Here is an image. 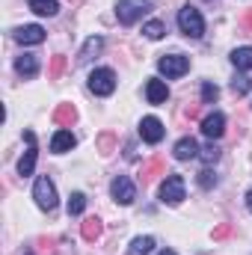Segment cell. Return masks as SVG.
I'll use <instances>...</instances> for the list:
<instances>
[{
	"label": "cell",
	"instance_id": "obj_1",
	"mask_svg": "<svg viewBox=\"0 0 252 255\" xmlns=\"http://www.w3.org/2000/svg\"><path fill=\"white\" fill-rule=\"evenodd\" d=\"M145 12H151V0H119L116 3V18H119V24H136Z\"/></svg>",
	"mask_w": 252,
	"mask_h": 255
},
{
	"label": "cell",
	"instance_id": "obj_2",
	"mask_svg": "<svg viewBox=\"0 0 252 255\" xmlns=\"http://www.w3.org/2000/svg\"><path fill=\"white\" fill-rule=\"evenodd\" d=\"M178 27H181V33L187 36V39H199L202 33H205V21H202V12L196 9V6H184L181 12H178Z\"/></svg>",
	"mask_w": 252,
	"mask_h": 255
},
{
	"label": "cell",
	"instance_id": "obj_3",
	"mask_svg": "<svg viewBox=\"0 0 252 255\" xmlns=\"http://www.w3.org/2000/svg\"><path fill=\"white\" fill-rule=\"evenodd\" d=\"M33 199L42 211H54L57 208V187L48 175H39L36 178V187H33Z\"/></svg>",
	"mask_w": 252,
	"mask_h": 255
},
{
	"label": "cell",
	"instance_id": "obj_4",
	"mask_svg": "<svg viewBox=\"0 0 252 255\" xmlns=\"http://www.w3.org/2000/svg\"><path fill=\"white\" fill-rule=\"evenodd\" d=\"M184 196H187L184 193V178L181 175H166V181L160 184V202L175 208V205L184 202Z\"/></svg>",
	"mask_w": 252,
	"mask_h": 255
},
{
	"label": "cell",
	"instance_id": "obj_5",
	"mask_svg": "<svg viewBox=\"0 0 252 255\" xmlns=\"http://www.w3.org/2000/svg\"><path fill=\"white\" fill-rule=\"evenodd\" d=\"M89 89L95 92V95H113V89H116V74H113V68H95L92 74H89Z\"/></svg>",
	"mask_w": 252,
	"mask_h": 255
},
{
	"label": "cell",
	"instance_id": "obj_6",
	"mask_svg": "<svg viewBox=\"0 0 252 255\" xmlns=\"http://www.w3.org/2000/svg\"><path fill=\"white\" fill-rule=\"evenodd\" d=\"M157 68H160V74H166V77H181V74L190 71V60L181 57V54H169V57H160V60H157Z\"/></svg>",
	"mask_w": 252,
	"mask_h": 255
},
{
	"label": "cell",
	"instance_id": "obj_7",
	"mask_svg": "<svg viewBox=\"0 0 252 255\" xmlns=\"http://www.w3.org/2000/svg\"><path fill=\"white\" fill-rule=\"evenodd\" d=\"M110 193H113V199H116L119 205H130V202L136 199V187H133V181H130L127 175H116L113 184H110Z\"/></svg>",
	"mask_w": 252,
	"mask_h": 255
},
{
	"label": "cell",
	"instance_id": "obj_8",
	"mask_svg": "<svg viewBox=\"0 0 252 255\" xmlns=\"http://www.w3.org/2000/svg\"><path fill=\"white\" fill-rule=\"evenodd\" d=\"M24 139H27V151H24V157L18 160V172L27 178V175H33V169H36V133L27 130Z\"/></svg>",
	"mask_w": 252,
	"mask_h": 255
},
{
	"label": "cell",
	"instance_id": "obj_9",
	"mask_svg": "<svg viewBox=\"0 0 252 255\" xmlns=\"http://www.w3.org/2000/svg\"><path fill=\"white\" fill-rule=\"evenodd\" d=\"M163 133H166V128H163V122L160 119H154V116H145L142 122H139V136L145 139V142H160L163 139Z\"/></svg>",
	"mask_w": 252,
	"mask_h": 255
},
{
	"label": "cell",
	"instance_id": "obj_10",
	"mask_svg": "<svg viewBox=\"0 0 252 255\" xmlns=\"http://www.w3.org/2000/svg\"><path fill=\"white\" fill-rule=\"evenodd\" d=\"M202 133H205L208 139H220V136L226 133V116H223V113H208V116L202 119Z\"/></svg>",
	"mask_w": 252,
	"mask_h": 255
},
{
	"label": "cell",
	"instance_id": "obj_11",
	"mask_svg": "<svg viewBox=\"0 0 252 255\" xmlns=\"http://www.w3.org/2000/svg\"><path fill=\"white\" fill-rule=\"evenodd\" d=\"M15 39H18L21 45H42V42H45V30H42L39 24H24V27L15 30Z\"/></svg>",
	"mask_w": 252,
	"mask_h": 255
},
{
	"label": "cell",
	"instance_id": "obj_12",
	"mask_svg": "<svg viewBox=\"0 0 252 255\" xmlns=\"http://www.w3.org/2000/svg\"><path fill=\"white\" fill-rule=\"evenodd\" d=\"M145 98H148V104H163V101L169 98V86H166L163 80L151 77V80L145 83Z\"/></svg>",
	"mask_w": 252,
	"mask_h": 255
},
{
	"label": "cell",
	"instance_id": "obj_13",
	"mask_svg": "<svg viewBox=\"0 0 252 255\" xmlns=\"http://www.w3.org/2000/svg\"><path fill=\"white\" fill-rule=\"evenodd\" d=\"M199 145H196V139L193 136H181L178 142H175V148H172V154H175V160H190V157H199Z\"/></svg>",
	"mask_w": 252,
	"mask_h": 255
},
{
	"label": "cell",
	"instance_id": "obj_14",
	"mask_svg": "<svg viewBox=\"0 0 252 255\" xmlns=\"http://www.w3.org/2000/svg\"><path fill=\"white\" fill-rule=\"evenodd\" d=\"M74 142H77V139H74V133L63 128V130H57V133H54V139H51V151L65 154V151H71V148H74Z\"/></svg>",
	"mask_w": 252,
	"mask_h": 255
},
{
	"label": "cell",
	"instance_id": "obj_15",
	"mask_svg": "<svg viewBox=\"0 0 252 255\" xmlns=\"http://www.w3.org/2000/svg\"><path fill=\"white\" fill-rule=\"evenodd\" d=\"M15 71H18L21 77H36V74H39V60H36L33 54H21V57L15 60Z\"/></svg>",
	"mask_w": 252,
	"mask_h": 255
},
{
	"label": "cell",
	"instance_id": "obj_16",
	"mask_svg": "<svg viewBox=\"0 0 252 255\" xmlns=\"http://www.w3.org/2000/svg\"><path fill=\"white\" fill-rule=\"evenodd\" d=\"M27 3H30V9L36 15H45V18H51V15L60 12V3L57 0H27Z\"/></svg>",
	"mask_w": 252,
	"mask_h": 255
},
{
	"label": "cell",
	"instance_id": "obj_17",
	"mask_svg": "<svg viewBox=\"0 0 252 255\" xmlns=\"http://www.w3.org/2000/svg\"><path fill=\"white\" fill-rule=\"evenodd\" d=\"M77 119V110L71 107V104H60L57 110H54V122L57 125H63V128H71V122Z\"/></svg>",
	"mask_w": 252,
	"mask_h": 255
},
{
	"label": "cell",
	"instance_id": "obj_18",
	"mask_svg": "<svg viewBox=\"0 0 252 255\" xmlns=\"http://www.w3.org/2000/svg\"><path fill=\"white\" fill-rule=\"evenodd\" d=\"M101 48H104V42H101L98 36H92V39H86V45H83V51H80V57H77V60H80V63H89L92 57H98V51H101Z\"/></svg>",
	"mask_w": 252,
	"mask_h": 255
},
{
	"label": "cell",
	"instance_id": "obj_19",
	"mask_svg": "<svg viewBox=\"0 0 252 255\" xmlns=\"http://www.w3.org/2000/svg\"><path fill=\"white\" fill-rule=\"evenodd\" d=\"M232 63H235V68H241V71L252 68V48H235L232 51Z\"/></svg>",
	"mask_w": 252,
	"mask_h": 255
},
{
	"label": "cell",
	"instance_id": "obj_20",
	"mask_svg": "<svg viewBox=\"0 0 252 255\" xmlns=\"http://www.w3.org/2000/svg\"><path fill=\"white\" fill-rule=\"evenodd\" d=\"M80 235H83V241H95V238L101 235V220H98V217H89V220H83V226H80Z\"/></svg>",
	"mask_w": 252,
	"mask_h": 255
},
{
	"label": "cell",
	"instance_id": "obj_21",
	"mask_svg": "<svg viewBox=\"0 0 252 255\" xmlns=\"http://www.w3.org/2000/svg\"><path fill=\"white\" fill-rule=\"evenodd\" d=\"M151 250H154V238H133L127 255H148Z\"/></svg>",
	"mask_w": 252,
	"mask_h": 255
},
{
	"label": "cell",
	"instance_id": "obj_22",
	"mask_svg": "<svg viewBox=\"0 0 252 255\" xmlns=\"http://www.w3.org/2000/svg\"><path fill=\"white\" fill-rule=\"evenodd\" d=\"M157 175H163V163H160V160H148V163L142 166V184H151Z\"/></svg>",
	"mask_w": 252,
	"mask_h": 255
},
{
	"label": "cell",
	"instance_id": "obj_23",
	"mask_svg": "<svg viewBox=\"0 0 252 255\" xmlns=\"http://www.w3.org/2000/svg\"><path fill=\"white\" fill-rule=\"evenodd\" d=\"M142 33H145L148 39H154V42H157V39H163V36H166V27H163V21H148V24L142 27Z\"/></svg>",
	"mask_w": 252,
	"mask_h": 255
},
{
	"label": "cell",
	"instance_id": "obj_24",
	"mask_svg": "<svg viewBox=\"0 0 252 255\" xmlns=\"http://www.w3.org/2000/svg\"><path fill=\"white\" fill-rule=\"evenodd\" d=\"M83 208H86V196L83 193H71L68 196V214L77 217V214H83Z\"/></svg>",
	"mask_w": 252,
	"mask_h": 255
},
{
	"label": "cell",
	"instance_id": "obj_25",
	"mask_svg": "<svg viewBox=\"0 0 252 255\" xmlns=\"http://www.w3.org/2000/svg\"><path fill=\"white\" fill-rule=\"evenodd\" d=\"M220 98V89L214 83H202V104H214Z\"/></svg>",
	"mask_w": 252,
	"mask_h": 255
},
{
	"label": "cell",
	"instance_id": "obj_26",
	"mask_svg": "<svg viewBox=\"0 0 252 255\" xmlns=\"http://www.w3.org/2000/svg\"><path fill=\"white\" fill-rule=\"evenodd\" d=\"M113 145H116V136H113V133H101V136H98V148H101V154H110Z\"/></svg>",
	"mask_w": 252,
	"mask_h": 255
},
{
	"label": "cell",
	"instance_id": "obj_27",
	"mask_svg": "<svg viewBox=\"0 0 252 255\" xmlns=\"http://www.w3.org/2000/svg\"><path fill=\"white\" fill-rule=\"evenodd\" d=\"M199 157H202V160H205V163H214V160H217V157H220V148H217V145H214V142H208V145H205V148H202V151H199Z\"/></svg>",
	"mask_w": 252,
	"mask_h": 255
},
{
	"label": "cell",
	"instance_id": "obj_28",
	"mask_svg": "<svg viewBox=\"0 0 252 255\" xmlns=\"http://www.w3.org/2000/svg\"><path fill=\"white\" fill-rule=\"evenodd\" d=\"M232 92H235V95H247V92H250V80H247L244 74L235 77V80H232Z\"/></svg>",
	"mask_w": 252,
	"mask_h": 255
},
{
	"label": "cell",
	"instance_id": "obj_29",
	"mask_svg": "<svg viewBox=\"0 0 252 255\" xmlns=\"http://www.w3.org/2000/svg\"><path fill=\"white\" fill-rule=\"evenodd\" d=\"M214 184H217V175H214L211 169H202V172H199V187H205V190H211Z\"/></svg>",
	"mask_w": 252,
	"mask_h": 255
},
{
	"label": "cell",
	"instance_id": "obj_30",
	"mask_svg": "<svg viewBox=\"0 0 252 255\" xmlns=\"http://www.w3.org/2000/svg\"><path fill=\"white\" fill-rule=\"evenodd\" d=\"M63 68H65V57H54V60H51V71H48V74H51V77H60V74H63Z\"/></svg>",
	"mask_w": 252,
	"mask_h": 255
},
{
	"label": "cell",
	"instance_id": "obj_31",
	"mask_svg": "<svg viewBox=\"0 0 252 255\" xmlns=\"http://www.w3.org/2000/svg\"><path fill=\"white\" fill-rule=\"evenodd\" d=\"M229 235H232V223H223V226L214 229V241H223V238H229Z\"/></svg>",
	"mask_w": 252,
	"mask_h": 255
},
{
	"label": "cell",
	"instance_id": "obj_32",
	"mask_svg": "<svg viewBox=\"0 0 252 255\" xmlns=\"http://www.w3.org/2000/svg\"><path fill=\"white\" fill-rule=\"evenodd\" d=\"M241 27H244L247 33H252V12H247V15H244V21H241Z\"/></svg>",
	"mask_w": 252,
	"mask_h": 255
},
{
	"label": "cell",
	"instance_id": "obj_33",
	"mask_svg": "<svg viewBox=\"0 0 252 255\" xmlns=\"http://www.w3.org/2000/svg\"><path fill=\"white\" fill-rule=\"evenodd\" d=\"M247 208H250V214H252V190L247 193Z\"/></svg>",
	"mask_w": 252,
	"mask_h": 255
},
{
	"label": "cell",
	"instance_id": "obj_34",
	"mask_svg": "<svg viewBox=\"0 0 252 255\" xmlns=\"http://www.w3.org/2000/svg\"><path fill=\"white\" fill-rule=\"evenodd\" d=\"M157 255H175V253L172 250H163V253H157Z\"/></svg>",
	"mask_w": 252,
	"mask_h": 255
}]
</instances>
